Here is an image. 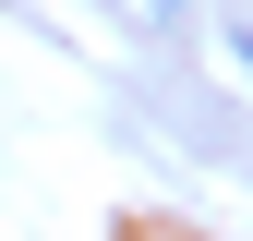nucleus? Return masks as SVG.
<instances>
[{"label": "nucleus", "instance_id": "nucleus-1", "mask_svg": "<svg viewBox=\"0 0 253 241\" xmlns=\"http://www.w3.org/2000/svg\"><path fill=\"white\" fill-rule=\"evenodd\" d=\"M145 12H157V24H181V12H193V0H145Z\"/></svg>", "mask_w": 253, "mask_h": 241}]
</instances>
